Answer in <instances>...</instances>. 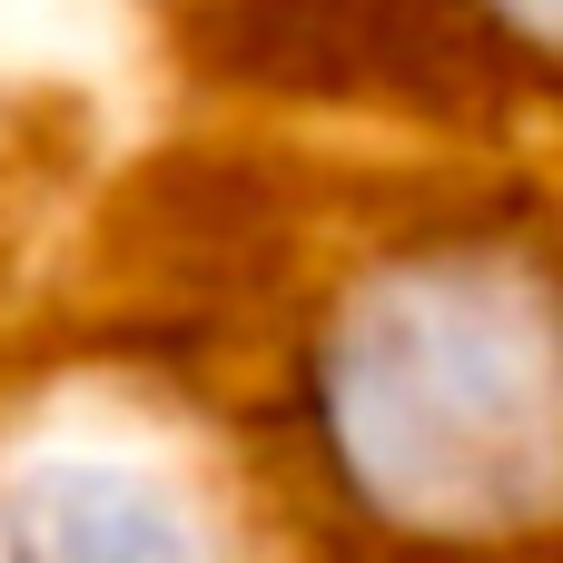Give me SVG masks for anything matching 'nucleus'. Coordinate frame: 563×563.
Segmentation results:
<instances>
[{
	"label": "nucleus",
	"mask_w": 563,
	"mask_h": 563,
	"mask_svg": "<svg viewBox=\"0 0 563 563\" xmlns=\"http://www.w3.org/2000/svg\"><path fill=\"white\" fill-rule=\"evenodd\" d=\"M277 445L366 563H544L563 525V277L485 198L356 238L287 356Z\"/></svg>",
	"instance_id": "nucleus-1"
},
{
	"label": "nucleus",
	"mask_w": 563,
	"mask_h": 563,
	"mask_svg": "<svg viewBox=\"0 0 563 563\" xmlns=\"http://www.w3.org/2000/svg\"><path fill=\"white\" fill-rule=\"evenodd\" d=\"M0 563H238V534L168 465L30 455L0 475Z\"/></svg>",
	"instance_id": "nucleus-2"
},
{
	"label": "nucleus",
	"mask_w": 563,
	"mask_h": 563,
	"mask_svg": "<svg viewBox=\"0 0 563 563\" xmlns=\"http://www.w3.org/2000/svg\"><path fill=\"white\" fill-rule=\"evenodd\" d=\"M435 10L465 30V49H475L495 79H515V89H544V79H554L563 0H435Z\"/></svg>",
	"instance_id": "nucleus-3"
}]
</instances>
